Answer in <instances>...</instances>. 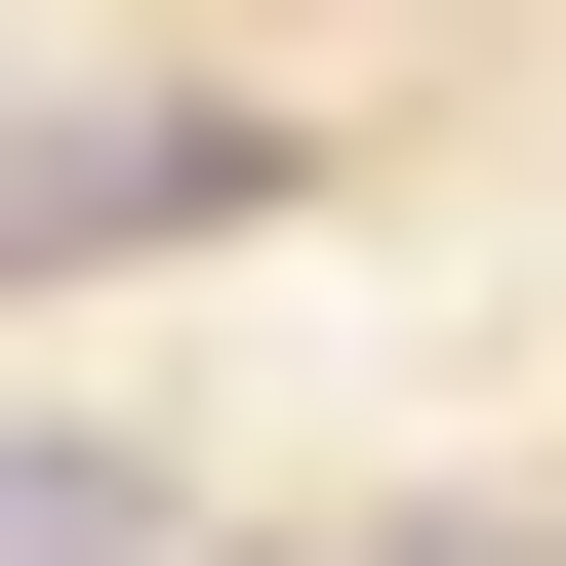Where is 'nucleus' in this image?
<instances>
[{
	"label": "nucleus",
	"mask_w": 566,
	"mask_h": 566,
	"mask_svg": "<svg viewBox=\"0 0 566 566\" xmlns=\"http://www.w3.org/2000/svg\"><path fill=\"white\" fill-rule=\"evenodd\" d=\"M0 566H202V526H163V446H82V405H41V446H0Z\"/></svg>",
	"instance_id": "f257e3e1"
}]
</instances>
